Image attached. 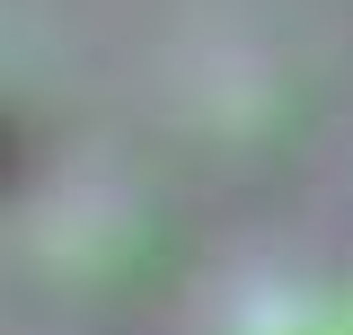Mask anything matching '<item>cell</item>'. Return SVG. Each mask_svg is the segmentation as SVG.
<instances>
[{
  "mask_svg": "<svg viewBox=\"0 0 353 335\" xmlns=\"http://www.w3.org/2000/svg\"><path fill=\"white\" fill-rule=\"evenodd\" d=\"M345 335H353V318H345Z\"/></svg>",
  "mask_w": 353,
  "mask_h": 335,
  "instance_id": "6da1fadb",
  "label": "cell"
}]
</instances>
